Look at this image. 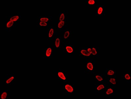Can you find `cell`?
I'll use <instances>...</instances> for the list:
<instances>
[{
    "label": "cell",
    "mask_w": 131,
    "mask_h": 99,
    "mask_svg": "<svg viewBox=\"0 0 131 99\" xmlns=\"http://www.w3.org/2000/svg\"><path fill=\"white\" fill-rule=\"evenodd\" d=\"M104 91V94L106 96L115 95L116 94V87L113 86H107Z\"/></svg>",
    "instance_id": "obj_7"
},
{
    "label": "cell",
    "mask_w": 131,
    "mask_h": 99,
    "mask_svg": "<svg viewBox=\"0 0 131 99\" xmlns=\"http://www.w3.org/2000/svg\"><path fill=\"white\" fill-rule=\"evenodd\" d=\"M56 34L57 31H56V28L54 26H51L49 28L48 32V37L49 39H52Z\"/></svg>",
    "instance_id": "obj_16"
},
{
    "label": "cell",
    "mask_w": 131,
    "mask_h": 99,
    "mask_svg": "<svg viewBox=\"0 0 131 99\" xmlns=\"http://www.w3.org/2000/svg\"><path fill=\"white\" fill-rule=\"evenodd\" d=\"M69 13L68 10L60 11L58 12V22L63 21L68 18Z\"/></svg>",
    "instance_id": "obj_8"
},
{
    "label": "cell",
    "mask_w": 131,
    "mask_h": 99,
    "mask_svg": "<svg viewBox=\"0 0 131 99\" xmlns=\"http://www.w3.org/2000/svg\"><path fill=\"white\" fill-rule=\"evenodd\" d=\"M72 35V33L70 31L68 30L65 31L64 32L63 34L62 39L66 41L69 39V38L71 37Z\"/></svg>",
    "instance_id": "obj_21"
},
{
    "label": "cell",
    "mask_w": 131,
    "mask_h": 99,
    "mask_svg": "<svg viewBox=\"0 0 131 99\" xmlns=\"http://www.w3.org/2000/svg\"><path fill=\"white\" fill-rule=\"evenodd\" d=\"M106 6L104 5H97L95 6V16L101 17L105 16L106 15Z\"/></svg>",
    "instance_id": "obj_3"
},
{
    "label": "cell",
    "mask_w": 131,
    "mask_h": 99,
    "mask_svg": "<svg viewBox=\"0 0 131 99\" xmlns=\"http://www.w3.org/2000/svg\"><path fill=\"white\" fill-rule=\"evenodd\" d=\"M55 47L56 48H59L63 45V44H62V39L60 37H56L54 39Z\"/></svg>",
    "instance_id": "obj_19"
},
{
    "label": "cell",
    "mask_w": 131,
    "mask_h": 99,
    "mask_svg": "<svg viewBox=\"0 0 131 99\" xmlns=\"http://www.w3.org/2000/svg\"><path fill=\"white\" fill-rule=\"evenodd\" d=\"M79 57L85 60L94 59L91 54L87 51L86 47H81L79 49Z\"/></svg>",
    "instance_id": "obj_2"
},
{
    "label": "cell",
    "mask_w": 131,
    "mask_h": 99,
    "mask_svg": "<svg viewBox=\"0 0 131 99\" xmlns=\"http://www.w3.org/2000/svg\"><path fill=\"white\" fill-rule=\"evenodd\" d=\"M92 55L94 59L100 58L101 57V48L99 47H92Z\"/></svg>",
    "instance_id": "obj_12"
},
{
    "label": "cell",
    "mask_w": 131,
    "mask_h": 99,
    "mask_svg": "<svg viewBox=\"0 0 131 99\" xmlns=\"http://www.w3.org/2000/svg\"><path fill=\"white\" fill-rule=\"evenodd\" d=\"M64 52L67 53H72L74 52V44L73 42H68L63 44Z\"/></svg>",
    "instance_id": "obj_6"
},
{
    "label": "cell",
    "mask_w": 131,
    "mask_h": 99,
    "mask_svg": "<svg viewBox=\"0 0 131 99\" xmlns=\"http://www.w3.org/2000/svg\"><path fill=\"white\" fill-rule=\"evenodd\" d=\"M64 90L67 94L71 95L74 92V87L71 85L66 84L64 86Z\"/></svg>",
    "instance_id": "obj_17"
},
{
    "label": "cell",
    "mask_w": 131,
    "mask_h": 99,
    "mask_svg": "<svg viewBox=\"0 0 131 99\" xmlns=\"http://www.w3.org/2000/svg\"><path fill=\"white\" fill-rule=\"evenodd\" d=\"M37 24L40 26H48L47 23L43 22H37Z\"/></svg>",
    "instance_id": "obj_24"
},
{
    "label": "cell",
    "mask_w": 131,
    "mask_h": 99,
    "mask_svg": "<svg viewBox=\"0 0 131 99\" xmlns=\"http://www.w3.org/2000/svg\"><path fill=\"white\" fill-rule=\"evenodd\" d=\"M117 74L116 71L114 68H107L106 69L105 73H104L105 78L111 77L116 76Z\"/></svg>",
    "instance_id": "obj_9"
},
{
    "label": "cell",
    "mask_w": 131,
    "mask_h": 99,
    "mask_svg": "<svg viewBox=\"0 0 131 99\" xmlns=\"http://www.w3.org/2000/svg\"><path fill=\"white\" fill-rule=\"evenodd\" d=\"M53 50L52 48L50 47L47 48L46 49L44 54L45 57L47 58H49L51 57L52 55Z\"/></svg>",
    "instance_id": "obj_20"
},
{
    "label": "cell",
    "mask_w": 131,
    "mask_h": 99,
    "mask_svg": "<svg viewBox=\"0 0 131 99\" xmlns=\"http://www.w3.org/2000/svg\"><path fill=\"white\" fill-rule=\"evenodd\" d=\"M59 78L63 82H66L68 80V75L65 71L63 70H60L58 73Z\"/></svg>",
    "instance_id": "obj_14"
},
{
    "label": "cell",
    "mask_w": 131,
    "mask_h": 99,
    "mask_svg": "<svg viewBox=\"0 0 131 99\" xmlns=\"http://www.w3.org/2000/svg\"><path fill=\"white\" fill-rule=\"evenodd\" d=\"M96 61L94 59L85 60L84 65V73L86 74H94L95 73Z\"/></svg>",
    "instance_id": "obj_1"
},
{
    "label": "cell",
    "mask_w": 131,
    "mask_h": 99,
    "mask_svg": "<svg viewBox=\"0 0 131 99\" xmlns=\"http://www.w3.org/2000/svg\"><path fill=\"white\" fill-rule=\"evenodd\" d=\"M15 79V77L14 76H12L11 77H10L8 79H7L6 82V83L7 84H9L11 83Z\"/></svg>",
    "instance_id": "obj_25"
},
{
    "label": "cell",
    "mask_w": 131,
    "mask_h": 99,
    "mask_svg": "<svg viewBox=\"0 0 131 99\" xmlns=\"http://www.w3.org/2000/svg\"><path fill=\"white\" fill-rule=\"evenodd\" d=\"M105 78V82L108 86H113L116 87L117 85L116 77Z\"/></svg>",
    "instance_id": "obj_10"
},
{
    "label": "cell",
    "mask_w": 131,
    "mask_h": 99,
    "mask_svg": "<svg viewBox=\"0 0 131 99\" xmlns=\"http://www.w3.org/2000/svg\"><path fill=\"white\" fill-rule=\"evenodd\" d=\"M6 24V28L7 29H10L14 26L15 22L10 20H7Z\"/></svg>",
    "instance_id": "obj_22"
},
{
    "label": "cell",
    "mask_w": 131,
    "mask_h": 99,
    "mask_svg": "<svg viewBox=\"0 0 131 99\" xmlns=\"http://www.w3.org/2000/svg\"><path fill=\"white\" fill-rule=\"evenodd\" d=\"M107 86L105 82L100 84H95V95H100L101 92L104 91Z\"/></svg>",
    "instance_id": "obj_4"
},
{
    "label": "cell",
    "mask_w": 131,
    "mask_h": 99,
    "mask_svg": "<svg viewBox=\"0 0 131 99\" xmlns=\"http://www.w3.org/2000/svg\"><path fill=\"white\" fill-rule=\"evenodd\" d=\"M86 48L87 50V51L90 53L92 55V47H86Z\"/></svg>",
    "instance_id": "obj_27"
},
{
    "label": "cell",
    "mask_w": 131,
    "mask_h": 99,
    "mask_svg": "<svg viewBox=\"0 0 131 99\" xmlns=\"http://www.w3.org/2000/svg\"><path fill=\"white\" fill-rule=\"evenodd\" d=\"M95 1L94 0H85L84 4L85 5L87 6H91L95 5Z\"/></svg>",
    "instance_id": "obj_23"
},
{
    "label": "cell",
    "mask_w": 131,
    "mask_h": 99,
    "mask_svg": "<svg viewBox=\"0 0 131 99\" xmlns=\"http://www.w3.org/2000/svg\"><path fill=\"white\" fill-rule=\"evenodd\" d=\"M37 22H43L46 23L51 21L53 19L52 16H38L37 17Z\"/></svg>",
    "instance_id": "obj_13"
},
{
    "label": "cell",
    "mask_w": 131,
    "mask_h": 99,
    "mask_svg": "<svg viewBox=\"0 0 131 99\" xmlns=\"http://www.w3.org/2000/svg\"><path fill=\"white\" fill-rule=\"evenodd\" d=\"M69 17L65 20L58 22L57 28L60 32H64L68 29Z\"/></svg>",
    "instance_id": "obj_5"
},
{
    "label": "cell",
    "mask_w": 131,
    "mask_h": 99,
    "mask_svg": "<svg viewBox=\"0 0 131 99\" xmlns=\"http://www.w3.org/2000/svg\"><path fill=\"white\" fill-rule=\"evenodd\" d=\"M122 79L126 82L127 84H130L131 83V75L130 74H123L121 75Z\"/></svg>",
    "instance_id": "obj_18"
},
{
    "label": "cell",
    "mask_w": 131,
    "mask_h": 99,
    "mask_svg": "<svg viewBox=\"0 0 131 99\" xmlns=\"http://www.w3.org/2000/svg\"><path fill=\"white\" fill-rule=\"evenodd\" d=\"M21 16L18 14L16 15L7 16H6V20H10L11 21L16 22L19 21L21 19Z\"/></svg>",
    "instance_id": "obj_15"
},
{
    "label": "cell",
    "mask_w": 131,
    "mask_h": 99,
    "mask_svg": "<svg viewBox=\"0 0 131 99\" xmlns=\"http://www.w3.org/2000/svg\"><path fill=\"white\" fill-rule=\"evenodd\" d=\"M7 94L6 92H4L2 94L1 98L3 99H5L7 96Z\"/></svg>",
    "instance_id": "obj_26"
},
{
    "label": "cell",
    "mask_w": 131,
    "mask_h": 99,
    "mask_svg": "<svg viewBox=\"0 0 131 99\" xmlns=\"http://www.w3.org/2000/svg\"><path fill=\"white\" fill-rule=\"evenodd\" d=\"M105 77L104 74H97L95 76V84H100L105 82Z\"/></svg>",
    "instance_id": "obj_11"
}]
</instances>
